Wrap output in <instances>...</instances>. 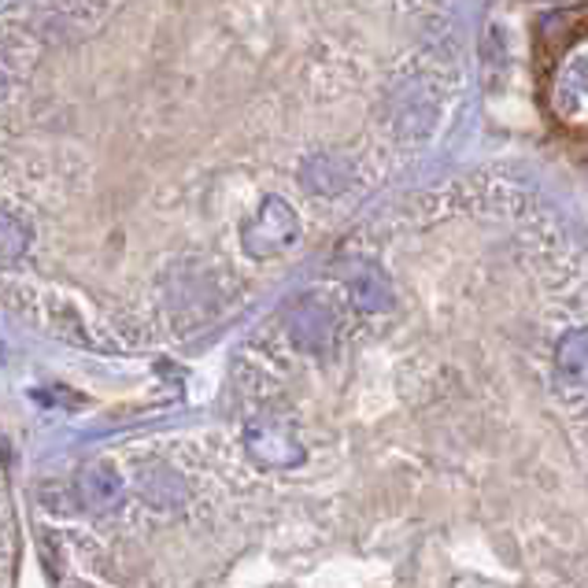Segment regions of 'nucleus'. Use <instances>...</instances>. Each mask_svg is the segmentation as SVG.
Instances as JSON below:
<instances>
[{
    "label": "nucleus",
    "instance_id": "obj_7",
    "mask_svg": "<svg viewBox=\"0 0 588 588\" xmlns=\"http://www.w3.org/2000/svg\"><path fill=\"white\" fill-rule=\"evenodd\" d=\"M26 248V234L23 226L12 223V218L0 215V259H12Z\"/></svg>",
    "mask_w": 588,
    "mask_h": 588
},
{
    "label": "nucleus",
    "instance_id": "obj_5",
    "mask_svg": "<svg viewBox=\"0 0 588 588\" xmlns=\"http://www.w3.org/2000/svg\"><path fill=\"white\" fill-rule=\"evenodd\" d=\"M293 333L304 348H323L326 337H330V318H326V312H318L315 304H304L293 318Z\"/></svg>",
    "mask_w": 588,
    "mask_h": 588
},
{
    "label": "nucleus",
    "instance_id": "obj_2",
    "mask_svg": "<svg viewBox=\"0 0 588 588\" xmlns=\"http://www.w3.org/2000/svg\"><path fill=\"white\" fill-rule=\"evenodd\" d=\"M78 488H82V500L89 507H97V511L115 507L118 496H123V482H118V474L112 471V466H89Z\"/></svg>",
    "mask_w": 588,
    "mask_h": 588
},
{
    "label": "nucleus",
    "instance_id": "obj_3",
    "mask_svg": "<svg viewBox=\"0 0 588 588\" xmlns=\"http://www.w3.org/2000/svg\"><path fill=\"white\" fill-rule=\"evenodd\" d=\"M248 448H252V455H259V460L271 466H289L301 460V448L278 430H252L248 433Z\"/></svg>",
    "mask_w": 588,
    "mask_h": 588
},
{
    "label": "nucleus",
    "instance_id": "obj_4",
    "mask_svg": "<svg viewBox=\"0 0 588 588\" xmlns=\"http://www.w3.org/2000/svg\"><path fill=\"white\" fill-rule=\"evenodd\" d=\"M559 371L574 382H588V330H570L559 344Z\"/></svg>",
    "mask_w": 588,
    "mask_h": 588
},
{
    "label": "nucleus",
    "instance_id": "obj_1",
    "mask_svg": "<svg viewBox=\"0 0 588 588\" xmlns=\"http://www.w3.org/2000/svg\"><path fill=\"white\" fill-rule=\"evenodd\" d=\"M296 237H301V218H296V212L285 201H278V196H267L259 204V212L248 218L241 245L252 259H274L289 252L296 245Z\"/></svg>",
    "mask_w": 588,
    "mask_h": 588
},
{
    "label": "nucleus",
    "instance_id": "obj_8",
    "mask_svg": "<svg viewBox=\"0 0 588 588\" xmlns=\"http://www.w3.org/2000/svg\"><path fill=\"white\" fill-rule=\"evenodd\" d=\"M355 301L363 307H382L385 304V285L377 271H366V282H355Z\"/></svg>",
    "mask_w": 588,
    "mask_h": 588
},
{
    "label": "nucleus",
    "instance_id": "obj_6",
    "mask_svg": "<svg viewBox=\"0 0 588 588\" xmlns=\"http://www.w3.org/2000/svg\"><path fill=\"white\" fill-rule=\"evenodd\" d=\"M337 174H341V167H337L333 159H312V163L304 167V182L323 196L344 189V178H337Z\"/></svg>",
    "mask_w": 588,
    "mask_h": 588
}]
</instances>
